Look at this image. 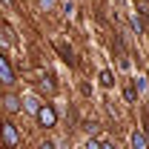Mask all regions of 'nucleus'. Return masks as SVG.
Wrapping results in <instances>:
<instances>
[{"mask_svg":"<svg viewBox=\"0 0 149 149\" xmlns=\"http://www.w3.org/2000/svg\"><path fill=\"white\" fill-rule=\"evenodd\" d=\"M132 149H149V143H146V132H141V129L132 132Z\"/></svg>","mask_w":149,"mask_h":149,"instance_id":"39448f33","label":"nucleus"},{"mask_svg":"<svg viewBox=\"0 0 149 149\" xmlns=\"http://www.w3.org/2000/svg\"><path fill=\"white\" fill-rule=\"evenodd\" d=\"M132 29H135V32H138V35H143V20H141V15H132Z\"/></svg>","mask_w":149,"mask_h":149,"instance_id":"0eeeda50","label":"nucleus"},{"mask_svg":"<svg viewBox=\"0 0 149 149\" xmlns=\"http://www.w3.org/2000/svg\"><path fill=\"white\" fill-rule=\"evenodd\" d=\"M126 100H135V97H138V89H135V86H126Z\"/></svg>","mask_w":149,"mask_h":149,"instance_id":"9d476101","label":"nucleus"},{"mask_svg":"<svg viewBox=\"0 0 149 149\" xmlns=\"http://www.w3.org/2000/svg\"><path fill=\"white\" fill-rule=\"evenodd\" d=\"M0 3H9V0H0Z\"/></svg>","mask_w":149,"mask_h":149,"instance_id":"4468645a","label":"nucleus"},{"mask_svg":"<svg viewBox=\"0 0 149 149\" xmlns=\"http://www.w3.org/2000/svg\"><path fill=\"white\" fill-rule=\"evenodd\" d=\"M40 149H55V143H52V141H46V143H43Z\"/></svg>","mask_w":149,"mask_h":149,"instance_id":"f8f14e48","label":"nucleus"},{"mask_svg":"<svg viewBox=\"0 0 149 149\" xmlns=\"http://www.w3.org/2000/svg\"><path fill=\"white\" fill-rule=\"evenodd\" d=\"M3 109L12 112V115L20 112V97H17V95H6V97H3Z\"/></svg>","mask_w":149,"mask_h":149,"instance_id":"20e7f679","label":"nucleus"},{"mask_svg":"<svg viewBox=\"0 0 149 149\" xmlns=\"http://www.w3.org/2000/svg\"><path fill=\"white\" fill-rule=\"evenodd\" d=\"M37 120H40V126H55L57 115H55L52 106H40V109H37Z\"/></svg>","mask_w":149,"mask_h":149,"instance_id":"f03ea898","label":"nucleus"},{"mask_svg":"<svg viewBox=\"0 0 149 149\" xmlns=\"http://www.w3.org/2000/svg\"><path fill=\"white\" fill-rule=\"evenodd\" d=\"M23 106H26V109L32 112V115H37V109H40V103H37V97H26V100H23Z\"/></svg>","mask_w":149,"mask_h":149,"instance_id":"423d86ee","label":"nucleus"},{"mask_svg":"<svg viewBox=\"0 0 149 149\" xmlns=\"http://www.w3.org/2000/svg\"><path fill=\"white\" fill-rule=\"evenodd\" d=\"M100 83H103V86H112V83H115V77H112L109 69H103V72H100Z\"/></svg>","mask_w":149,"mask_h":149,"instance_id":"6e6552de","label":"nucleus"},{"mask_svg":"<svg viewBox=\"0 0 149 149\" xmlns=\"http://www.w3.org/2000/svg\"><path fill=\"white\" fill-rule=\"evenodd\" d=\"M0 138H3V146L6 149H15L17 146V141H20V132H17V126L15 123H0Z\"/></svg>","mask_w":149,"mask_h":149,"instance_id":"f257e3e1","label":"nucleus"},{"mask_svg":"<svg viewBox=\"0 0 149 149\" xmlns=\"http://www.w3.org/2000/svg\"><path fill=\"white\" fill-rule=\"evenodd\" d=\"M0 83H15V72L9 66V60L0 55Z\"/></svg>","mask_w":149,"mask_h":149,"instance_id":"7ed1b4c3","label":"nucleus"},{"mask_svg":"<svg viewBox=\"0 0 149 149\" xmlns=\"http://www.w3.org/2000/svg\"><path fill=\"white\" fill-rule=\"evenodd\" d=\"M86 149H103V146H100L97 141H89V143H86Z\"/></svg>","mask_w":149,"mask_h":149,"instance_id":"9b49d317","label":"nucleus"},{"mask_svg":"<svg viewBox=\"0 0 149 149\" xmlns=\"http://www.w3.org/2000/svg\"><path fill=\"white\" fill-rule=\"evenodd\" d=\"M37 6H40V9H46V12H52V9L57 6V0H37Z\"/></svg>","mask_w":149,"mask_h":149,"instance_id":"1a4fd4ad","label":"nucleus"},{"mask_svg":"<svg viewBox=\"0 0 149 149\" xmlns=\"http://www.w3.org/2000/svg\"><path fill=\"white\" fill-rule=\"evenodd\" d=\"M100 146H103V149H115V146H112V143H100Z\"/></svg>","mask_w":149,"mask_h":149,"instance_id":"ddd939ff","label":"nucleus"}]
</instances>
